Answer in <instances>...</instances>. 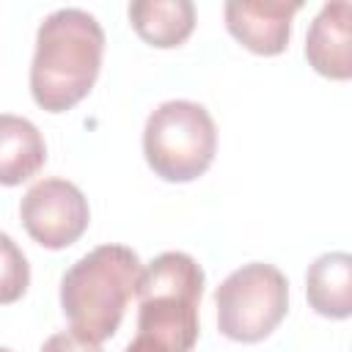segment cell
I'll return each mask as SVG.
<instances>
[{
  "instance_id": "9c48e42d",
  "label": "cell",
  "mask_w": 352,
  "mask_h": 352,
  "mask_svg": "<svg viewBox=\"0 0 352 352\" xmlns=\"http://www.w3.org/2000/svg\"><path fill=\"white\" fill-rule=\"evenodd\" d=\"M47 162V143L38 126L22 116L0 113V184L16 187L33 179Z\"/></svg>"
},
{
  "instance_id": "7a4b0ae2",
  "label": "cell",
  "mask_w": 352,
  "mask_h": 352,
  "mask_svg": "<svg viewBox=\"0 0 352 352\" xmlns=\"http://www.w3.org/2000/svg\"><path fill=\"white\" fill-rule=\"evenodd\" d=\"M140 272L143 264L126 245H99L77 258L60 278V308L72 333L96 344L113 338Z\"/></svg>"
},
{
  "instance_id": "ba28073f",
  "label": "cell",
  "mask_w": 352,
  "mask_h": 352,
  "mask_svg": "<svg viewBox=\"0 0 352 352\" xmlns=\"http://www.w3.org/2000/svg\"><path fill=\"white\" fill-rule=\"evenodd\" d=\"M352 6L346 0L324 3L305 36V58L316 74L349 80L352 74Z\"/></svg>"
},
{
  "instance_id": "3957f363",
  "label": "cell",
  "mask_w": 352,
  "mask_h": 352,
  "mask_svg": "<svg viewBox=\"0 0 352 352\" xmlns=\"http://www.w3.org/2000/svg\"><path fill=\"white\" fill-rule=\"evenodd\" d=\"M204 294L201 264L182 250L160 253L143 267L135 297L138 333L162 344L168 352H192L198 341V308Z\"/></svg>"
},
{
  "instance_id": "5bb4252c",
  "label": "cell",
  "mask_w": 352,
  "mask_h": 352,
  "mask_svg": "<svg viewBox=\"0 0 352 352\" xmlns=\"http://www.w3.org/2000/svg\"><path fill=\"white\" fill-rule=\"evenodd\" d=\"M124 352H168L162 344H157V341H151L148 336H135V341H129L126 344V349Z\"/></svg>"
},
{
  "instance_id": "8fae6325",
  "label": "cell",
  "mask_w": 352,
  "mask_h": 352,
  "mask_svg": "<svg viewBox=\"0 0 352 352\" xmlns=\"http://www.w3.org/2000/svg\"><path fill=\"white\" fill-rule=\"evenodd\" d=\"M126 14L135 33L160 50L184 44L195 28V6L190 0H135Z\"/></svg>"
},
{
  "instance_id": "30bf717a",
  "label": "cell",
  "mask_w": 352,
  "mask_h": 352,
  "mask_svg": "<svg viewBox=\"0 0 352 352\" xmlns=\"http://www.w3.org/2000/svg\"><path fill=\"white\" fill-rule=\"evenodd\" d=\"M305 294L319 316L346 319L352 314V256L322 253L305 272Z\"/></svg>"
},
{
  "instance_id": "5b68a950",
  "label": "cell",
  "mask_w": 352,
  "mask_h": 352,
  "mask_svg": "<svg viewBox=\"0 0 352 352\" xmlns=\"http://www.w3.org/2000/svg\"><path fill=\"white\" fill-rule=\"evenodd\" d=\"M217 330L239 344L264 341L289 311L286 275L264 261L234 270L214 292Z\"/></svg>"
},
{
  "instance_id": "8992f818",
  "label": "cell",
  "mask_w": 352,
  "mask_h": 352,
  "mask_svg": "<svg viewBox=\"0 0 352 352\" xmlns=\"http://www.w3.org/2000/svg\"><path fill=\"white\" fill-rule=\"evenodd\" d=\"M19 217L33 242L47 250H63L85 234L91 209L77 184L66 179H41L22 195Z\"/></svg>"
},
{
  "instance_id": "7c38bea8",
  "label": "cell",
  "mask_w": 352,
  "mask_h": 352,
  "mask_svg": "<svg viewBox=\"0 0 352 352\" xmlns=\"http://www.w3.org/2000/svg\"><path fill=\"white\" fill-rule=\"evenodd\" d=\"M30 283V264L16 242L0 231V305L16 302Z\"/></svg>"
},
{
  "instance_id": "52a82bcc",
  "label": "cell",
  "mask_w": 352,
  "mask_h": 352,
  "mask_svg": "<svg viewBox=\"0 0 352 352\" xmlns=\"http://www.w3.org/2000/svg\"><path fill=\"white\" fill-rule=\"evenodd\" d=\"M300 3L280 0H228L226 28L228 33L256 55H280L292 38V19Z\"/></svg>"
},
{
  "instance_id": "277c9868",
  "label": "cell",
  "mask_w": 352,
  "mask_h": 352,
  "mask_svg": "<svg viewBox=\"0 0 352 352\" xmlns=\"http://www.w3.org/2000/svg\"><path fill=\"white\" fill-rule=\"evenodd\" d=\"M217 151V129L209 110L190 99L162 102L146 118L143 154L148 168L165 182H192L204 176Z\"/></svg>"
},
{
  "instance_id": "4fadbf2b",
  "label": "cell",
  "mask_w": 352,
  "mask_h": 352,
  "mask_svg": "<svg viewBox=\"0 0 352 352\" xmlns=\"http://www.w3.org/2000/svg\"><path fill=\"white\" fill-rule=\"evenodd\" d=\"M41 352H102V346L77 333H55L41 344Z\"/></svg>"
},
{
  "instance_id": "9a60e30c",
  "label": "cell",
  "mask_w": 352,
  "mask_h": 352,
  "mask_svg": "<svg viewBox=\"0 0 352 352\" xmlns=\"http://www.w3.org/2000/svg\"><path fill=\"white\" fill-rule=\"evenodd\" d=\"M0 352H14V349H8V346H0Z\"/></svg>"
},
{
  "instance_id": "6da1fadb",
  "label": "cell",
  "mask_w": 352,
  "mask_h": 352,
  "mask_svg": "<svg viewBox=\"0 0 352 352\" xmlns=\"http://www.w3.org/2000/svg\"><path fill=\"white\" fill-rule=\"evenodd\" d=\"M104 30L82 8L52 11L36 33L30 63L33 102L47 113H66L82 102L102 69Z\"/></svg>"
}]
</instances>
